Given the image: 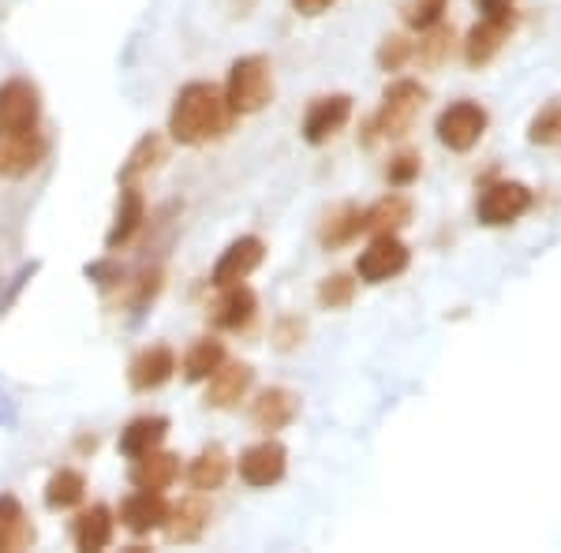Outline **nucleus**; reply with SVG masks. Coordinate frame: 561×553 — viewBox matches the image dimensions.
Listing matches in <instances>:
<instances>
[{
    "mask_svg": "<svg viewBox=\"0 0 561 553\" xmlns=\"http://www.w3.org/2000/svg\"><path fill=\"white\" fill-rule=\"evenodd\" d=\"M237 113L225 102V90L214 83H187L176 94L173 113H169V135L180 147H203V142L221 139L232 128Z\"/></svg>",
    "mask_w": 561,
    "mask_h": 553,
    "instance_id": "1",
    "label": "nucleus"
},
{
    "mask_svg": "<svg viewBox=\"0 0 561 553\" xmlns=\"http://www.w3.org/2000/svg\"><path fill=\"white\" fill-rule=\"evenodd\" d=\"M423 105H427V87L415 83V79H393L367 124V131H370L367 142L404 139V135L415 128V120H420Z\"/></svg>",
    "mask_w": 561,
    "mask_h": 553,
    "instance_id": "2",
    "label": "nucleus"
},
{
    "mask_svg": "<svg viewBox=\"0 0 561 553\" xmlns=\"http://www.w3.org/2000/svg\"><path fill=\"white\" fill-rule=\"evenodd\" d=\"M225 102L237 116H255L274 102V65L259 53L232 60L229 79H225Z\"/></svg>",
    "mask_w": 561,
    "mask_h": 553,
    "instance_id": "3",
    "label": "nucleus"
},
{
    "mask_svg": "<svg viewBox=\"0 0 561 553\" xmlns=\"http://www.w3.org/2000/svg\"><path fill=\"white\" fill-rule=\"evenodd\" d=\"M486 128H491V113L486 105L472 102V97H460V102L446 105L434 120V135L449 153H468L483 142Z\"/></svg>",
    "mask_w": 561,
    "mask_h": 553,
    "instance_id": "4",
    "label": "nucleus"
},
{
    "mask_svg": "<svg viewBox=\"0 0 561 553\" xmlns=\"http://www.w3.org/2000/svg\"><path fill=\"white\" fill-rule=\"evenodd\" d=\"M531 203H536V195H531L528 184H520V180H494L476 198V221L483 229H505V224L520 221L531 210Z\"/></svg>",
    "mask_w": 561,
    "mask_h": 553,
    "instance_id": "5",
    "label": "nucleus"
},
{
    "mask_svg": "<svg viewBox=\"0 0 561 553\" xmlns=\"http://www.w3.org/2000/svg\"><path fill=\"white\" fill-rule=\"evenodd\" d=\"M409 262H412V251L397 232L370 235V243L356 258V277L364 280V285H386V280L401 277L404 269H409Z\"/></svg>",
    "mask_w": 561,
    "mask_h": 553,
    "instance_id": "6",
    "label": "nucleus"
},
{
    "mask_svg": "<svg viewBox=\"0 0 561 553\" xmlns=\"http://www.w3.org/2000/svg\"><path fill=\"white\" fill-rule=\"evenodd\" d=\"M42 120V94L31 79H8L0 87V135H26L38 131Z\"/></svg>",
    "mask_w": 561,
    "mask_h": 553,
    "instance_id": "7",
    "label": "nucleus"
},
{
    "mask_svg": "<svg viewBox=\"0 0 561 553\" xmlns=\"http://www.w3.org/2000/svg\"><path fill=\"white\" fill-rule=\"evenodd\" d=\"M517 31V12L505 15H479V23L465 34L460 49H465V65L468 68H486L497 60V53L505 49V42Z\"/></svg>",
    "mask_w": 561,
    "mask_h": 553,
    "instance_id": "8",
    "label": "nucleus"
},
{
    "mask_svg": "<svg viewBox=\"0 0 561 553\" xmlns=\"http://www.w3.org/2000/svg\"><path fill=\"white\" fill-rule=\"evenodd\" d=\"M352 120V97L348 94H322L314 97L311 108H307L300 135L307 147H325L333 135L345 131V124Z\"/></svg>",
    "mask_w": 561,
    "mask_h": 553,
    "instance_id": "9",
    "label": "nucleus"
},
{
    "mask_svg": "<svg viewBox=\"0 0 561 553\" xmlns=\"http://www.w3.org/2000/svg\"><path fill=\"white\" fill-rule=\"evenodd\" d=\"M262 258H266V243H262L259 235H240V240H232L229 247L221 251V258L214 262V274H210L214 288H229V285L248 280L262 266Z\"/></svg>",
    "mask_w": 561,
    "mask_h": 553,
    "instance_id": "10",
    "label": "nucleus"
},
{
    "mask_svg": "<svg viewBox=\"0 0 561 553\" xmlns=\"http://www.w3.org/2000/svg\"><path fill=\"white\" fill-rule=\"evenodd\" d=\"M285 471H288V449L274 438H266V441H259V446L240 452V479L255 489L277 486L280 479H285Z\"/></svg>",
    "mask_w": 561,
    "mask_h": 553,
    "instance_id": "11",
    "label": "nucleus"
},
{
    "mask_svg": "<svg viewBox=\"0 0 561 553\" xmlns=\"http://www.w3.org/2000/svg\"><path fill=\"white\" fill-rule=\"evenodd\" d=\"M206 382H210V385H206V407L229 412V407H237L243 396L251 393V385H255V370H251L248 362H229V359H225L221 367L206 378Z\"/></svg>",
    "mask_w": 561,
    "mask_h": 553,
    "instance_id": "12",
    "label": "nucleus"
},
{
    "mask_svg": "<svg viewBox=\"0 0 561 553\" xmlns=\"http://www.w3.org/2000/svg\"><path fill=\"white\" fill-rule=\"evenodd\" d=\"M296 415H300V396L285 385L262 389L255 396V404H251V423H255V430H262V434L285 430V426L296 423Z\"/></svg>",
    "mask_w": 561,
    "mask_h": 553,
    "instance_id": "13",
    "label": "nucleus"
},
{
    "mask_svg": "<svg viewBox=\"0 0 561 553\" xmlns=\"http://www.w3.org/2000/svg\"><path fill=\"white\" fill-rule=\"evenodd\" d=\"M259 314V296L251 292L248 285H229L221 288V296L210 303V325H217V330H229V333H240L248 330L251 322H255Z\"/></svg>",
    "mask_w": 561,
    "mask_h": 553,
    "instance_id": "14",
    "label": "nucleus"
},
{
    "mask_svg": "<svg viewBox=\"0 0 561 553\" xmlns=\"http://www.w3.org/2000/svg\"><path fill=\"white\" fill-rule=\"evenodd\" d=\"M45 158V139L38 131L26 135H0V176L4 180H23L42 165Z\"/></svg>",
    "mask_w": 561,
    "mask_h": 553,
    "instance_id": "15",
    "label": "nucleus"
},
{
    "mask_svg": "<svg viewBox=\"0 0 561 553\" xmlns=\"http://www.w3.org/2000/svg\"><path fill=\"white\" fill-rule=\"evenodd\" d=\"M176 375V352L169 344H150L139 356L131 359L128 367V385L135 393H150V389H161L169 378Z\"/></svg>",
    "mask_w": 561,
    "mask_h": 553,
    "instance_id": "16",
    "label": "nucleus"
},
{
    "mask_svg": "<svg viewBox=\"0 0 561 553\" xmlns=\"http://www.w3.org/2000/svg\"><path fill=\"white\" fill-rule=\"evenodd\" d=\"M169 509H173V505L165 502L161 489H135V494L124 497V505H121V523L131 534H150V531L165 528Z\"/></svg>",
    "mask_w": 561,
    "mask_h": 553,
    "instance_id": "17",
    "label": "nucleus"
},
{
    "mask_svg": "<svg viewBox=\"0 0 561 553\" xmlns=\"http://www.w3.org/2000/svg\"><path fill=\"white\" fill-rule=\"evenodd\" d=\"M34 546V523L15 494H0V553H23Z\"/></svg>",
    "mask_w": 561,
    "mask_h": 553,
    "instance_id": "18",
    "label": "nucleus"
},
{
    "mask_svg": "<svg viewBox=\"0 0 561 553\" xmlns=\"http://www.w3.org/2000/svg\"><path fill=\"white\" fill-rule=\"evenodd\" d=\"M180 475V457L165 449H150L135 457L131 464V486L135 489H169Z\"/></svg>",
    "mask_w": 561,
    "mask_h": 553,
    "instance_id": "19",
    "label": "nucleus"
},
{
    "mask_svg": "<svg viewBox=\"0 0 561 553\" xmlns=\"http://www.w3.org/2000/svg\"><path fill=\"white\" fill-rule=\"evenodd\" d=\"M116 534V520H113V509L108 505H90L76 516V523H71V539H76L79 550L87 553H98L105 550L108 542H113Z\"/></svg>",
    "mask_w": 561,
    "mask_h": 553,
    "instance_id": "20",
    "label": "nucleus"
},
{
    "mask_svg": "<svg viewBox=\"0 0 561 553\" xmlns=\"http://www.w3.org/2000/svg\"><path fill=\"white\" fill-rule=\"evenodd\" d=\"M142 217H147V198H142L139 187L124 184L121 203H116V217H113V229L105 232V247L116 251L131 240L135 232L142 229Z\"/></svg>",
    "mask_w": 561,
    "mask_h": 553,
    "instance_id": "21",
    "label": "nucleus"
},
{
    "mask_svg": "<svg viewBox=\"0 0 561 553\" xmlns=\"http://www.w3.org/2000/svg\"><path fill=\"white\" fill-rule=\"evenodd\" d=\"M206 523H210V505H206L195 489V497H184V502L169 509L165 534L173 542H195V539H203Z\"/></svg>",
    "mask_w": 561,
    "mask_h": 553,
    "instance_id": "22",
    "label": "nucleus"
},
{
    "mask_svg": "<svg viewBox=\"0 0 561 553\" xmlns=\"http://www.w3.org/2000/svg\"><path fill=\"white\" fill-rule=\"evenodd\" d=\"M165 434H169L165 415H139V419H131L121 430V452L128 460H135V457H142V452H150V449H161Z\"/></svg>",
    "mask_w": 561,
    "mask_h": 553,
    "instance_id": "23",
    "label": "nucleus"
},
{
    "mask_svg": "<svg viewBox=\"0 0 561 553\" xmlns=\"http://www.w3.org/2000/svg\"><path fill=\"white\" fill-rule=\"evenodd\" d=\"M412 221V203L404 195H382L375 206L364 210V232L367 235H389L401 232Z\"/></svg>",
    "mask_w": 561,
    "mask_h": 553,
    "instance_id": "24",
    "label": "nucleus"
},
{
    "mask_svg": "<svg viewBox=\"0 0 561 553\" xmlns=\"http://www.w3.org/2000/svg\"><path fill=\"white\" fill-rule=\"evenodd\" d=\"M229 468H232L229 452L221 446H210L187 464V483H192V489H198V494H210V489H217L229 479Z\"/></svg>",
    "mask_w": 561,
    "mask_h": 553,
    "instance_id": "25",
    "label": "nucleus"
},
{
    "mask_svg": "<svg viewBox=\"0 0 561 553\" xmlns=\"http://www.w3.org/2000/svg\"><path fill=\"white\" fill-rule=\"evenodd\" d=\"M364 235V210L359 206H337L330 217L322 221V232H319V240H322V247H330V251H337V247H345V243L352 240H359Z\"/></svg>",
    "mask_w": 561,
    "mask_h": 553,
    "instance_id": "26",
    "label": "nucleus"
},
{
    "mask_svg": "<svg viewBox=\"0 0 561 553\" xmlns=\"http://www.w3.org/2000/svg\"><path fill=\"white\" fill-rule=\"evenodd\" d=\"M83 497H87V479H83V471H76V468H60L57 475L45 483V505L57 512L83 505Z\"/></svg>",
    "mask_w": 561,
    "mask_h": 553,
    "instance_id": "27",
    "label": "nucleus"
},
{
    "mask_svg": "<svg viewBox=\"0 0 561 553\" xmlns=\"http://www.w3.org/2000/svg\"><path fill=\"white\" fill-rule=\"evenodd\" d=\"M221 362H225V344L217 337H203V341H195L192 348H187L184 378H187V382H206V378H210Z\"/></svg>",
    "mask_w": 561,
    "mask_h": 553,
    "instance_id": "28",
    "label": "nucleus"
},
{
    "mask_svg": "<svg viewBox=\"0 0 561 553\" xmlns=\"http://www.w3.org/2000/svg\"><path fill=\"white\" fill-rule=\"evenodd\" d=\"M161 161H165V139H161V135H142V139L135 142V150L128 153V161L121 165V184H131L142 172L158 169Z\"/></svg>",
    "mask_w": 561,
    "mask_h": 553,
    "instance_id": "29",
    "label": "nucleus"
},
{
    "mask_svg": "<svg viewBox=\"0 0 561 553\" xmlns=\"http://www.w3.org/2000/svg\"><path fill=\"white\" fill-rule=\"evenodd\" d=\"M449 53H454V26L438 23L431 26V31L420 34V42H415V60H420V68H442L449 60Z\"/></svg>",
    "mask_w": 561,
    "mask_h": 553,
    "instance_id": "30",
    "label": "nucleus"
},
{
    "mask_svg": "<svg viewBox=\"0 0 561 553\" xmlns=\"http://www.w3.org/2000/svg\"><path fill=\"white\" fill-rule=\"evenodd\" d=\"M531 147H561V97L547 102L528 124Z\"/></svg>",
    "mask_w": 561,
    "mask_h": 553,
    "instance_id": "31",
    "label": "nucleus"
},
{
    "mask_svg": "<svg viewBox=\"0 0 561 553\" xmlns=\"http://www.w3.org/2000/svg\"><path fill=\"white\" fill-rule=\"evenodd\" d=\"M446 12H449V0H404L401 20L409 31L423 34V31H431V26H438L442 20H446Z\"/></svg>",
    "mask_w": 561,
    "mask_h": 553,
    "instance_id": "32",
    "label": "nucleus"
},
{
    "mask_svg": "<svg viewBox=\"0 0 561 553\" xmlns=\"http://www.w3.org/2000/svg\"><path fill=\"white\" fill-rule=\"evenodd\" d=\"M352 299H356V280L348 274H330L319 285V303L325 311H345Z\"/></svg>",
    "mask_w": 561,
    "mask_h": 553,
    "instance_id": "33",
    "label": "nucleus"
},
{
    "mask_svg": "<svg viewBox=\"0 0 561 553\" xmlns=\"http://www.w3.org/2000/svg\"><path fill=\"white\" fill-rule=\"evenodd\" d=\"M409 60H415V42L404 34H386L378 45V68L382 71H401Z\"/></svg>",
    "mask_w": 561,
    "mask_h": 553,
    "instance_id": "34",
    "label": "nucleus"
},
{
    "mask_svg": "<svg viewBox=\"0 0 561 553\" xmlns=\"http://www.w3.org/2000/svg\"><path fill=\"white\" fill-rule=\"evenodd\" d=\"M420 172H423L420 150H401V153H393V158H389L386 180H389V187H412L415 180H420Z\"/></svg>",
    "mask_w": 561,
    "mask_h": 553,
    "instance_id": "35",
    "label": "nucleus"
},
{
    "mask_svg": "<svg viewBox=\"0 0 561 553\" xmlns=\"http://www.w3.org/2000/svg\"><path fill=\"white\" fill-rule=\"evenodd\" d=\"M274 337H277V348H280V352L296 348V344L304 341V322H300V319H280V322H277V330H274Z\"/></svg>",
    "mask_w": 561,
    "mask_h": 553,
    "instance_id": "36",
    "label": "nucleus"
},
{
    "mask_svg": "<svg viewBox=\"0 0 561 553\" xmlns=\"http://www.w3.org/2000/svg\"><path fill=\"white\" fill-rule=\"evenodd\" d=\"M517 0H476V12L479 15H505V12H517Z\"/></svg>",
    "mask_w": 561,
    "mask_h": 553,
    "instance_id": "37",
    "label": "nucleus"
},
{
    "mask_svg": "<svg viewBox=\"0 0 561 553\" xmlns=\"http://www.w3.org/2000/svg\"><path fill=\"white\" fill-rule=\"evenodd\" d=\"M333 4H337V0H293V8L300 15H322V12H330Z\"/></svg>",
    "mask_w": 561,
    "mask_h": 553,
    "instance_id": "38",
    "label": "nucleus"
}]
</instances>
